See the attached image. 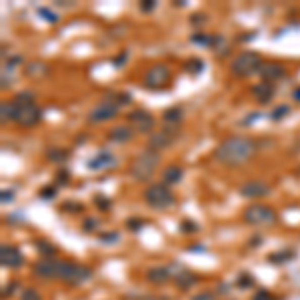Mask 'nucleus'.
<instances>
[{
  "instance_id": "obj_50",
  "label": "nucleus",
  "mask_w": 300,
  "mask_h": 300,
  "mask_svg": "<svg viewBox=\"0 0 300 300\" xmlns=\"http://www.w3.org/2000/svg\"><path fill=\"white\" fill-rule=\"evenodd\" d=\"M214 298V294L212 292H204V294H196L192 300H212Z\"/></svg>"
},
{
  "instance_id": "obj_30",
  "label": "nucleus",
  "mask_w": 300,
  "mask_h": 300,
  "mask_svg": "<svg viewBox=\"0 0 300 300\" xmlns=\"http://www.w3.org/2000/svg\"><path fill=\"white\" fill-rule=\"evenodd\" d=\"M288 112H290V106H288V104H280V106H276V108L272 110V114H270V120L278 122V120H282V118H284Z\"/></svg>"
},
{
  "instance_id": "obj_10",
  "label": "nucleus",
  "mask_w": 300,
  "mask_h": 300,
  "mask_svg": "<svg viewBox=\"0 0 300 300\" xmlns=\"http://www.w3.org/2000/svg\"><path fill=\"white\" fill-rule=\"evenodd\" d=\"M168 80H170V70H168V66H164V64H154V66H150L148 70L144 72L142 84H144V88H148V90H160V88H164V86L168 84Z\"/></svg>"
},
{
  "instance_id": "obj_24",
  "label": "nucleus",
  "mask_w": 300,
  "mask_h": 300,
  "mask_svg": "<svg viewBox=\"0 0 300 300\" xmlns=\"http://www.w3.org/2000/svg\"><path fill=\"white\" fill-rule=\"evenodd\" d=\"M66 158H68V150L60 148V146H50V148L46 150V160H48V162L62 164V162H66Z\"/></svg>"
},
{
  "instance_id": "obj_18",
  "label": "nucleus",
  "mask_w": 300,
  "mask_h": 300,
  "mask_svg": "<svg viewBox=\"0 0 300 300\" xmlns=\"http://www.w3.org/2000/svg\"><path fill=\"white\" fill-rule=\"evenodd\" d=\"M274 92H276V88H274V84L272 82H258V84H254L252 86V96L256 98L258 104H268L272 96H274Z\"/></svg>"
},
{
  "instance_id": "obj_28",
  "label": "nucleus",
  "mask_w": 300,
  "mask_h": 300,
  "mask_svg": "<svg viewBox=\"0 0 300 300\" xmlns=\"http://www.w3.org/2000/svg\"><path fill=\"white\" fill-rule=\"evenodd\" d=\"M36 12H38V16H42L48 24H56V22L60 20V18H58V14H56V12H52L48 6H38V8H36Z\"/></svg>"
},
{
  "instance_id": "obj_46",
  "label": "nucleus",
  "mask_w": 300,
  "mask_h": 300,
  "mask_svg": "<svg viewBox=\"0 0 300 300\" xmlns=\"http://www.w3.org/2000/svg\"><path fill=\"white\" fill-rule=\"evenodd\" d=\"M0 198H2V204H6V202H12V200H14V192H12V190H6V188H4V190H2V196H0Z\"/></svg>"
},
{
  "instance_id": "obj_39",
  "label": "nucleus",
  "mask_w": 300,
  "mask_h": 300,
  "mask_svg": "<svg viewBox=\"0 0 300 300\" xmlns=\"http://www.w3.org/2000/svg\"><path fill=\"white\" fill-rule=\"evenodd\" d=\"M126 226H128V230H132V232H136V230H140L142 226H144V220L142 218H128L126 220Z\"/></svg>"
},
{
  "instance_id": "obj_1",
  "label": "nucleus",
  "mask_w": 300,
  "mask_h": 300,
  "mask_svg": "<svg viewBox=\"0 0 300 300\" xmlns=\"http://www.w3.org/2000/svg\"><path fill=\"white\" fill-rule=\"evenodd\" d=\"M256 150V142L248 136H230L216 146L214 158L224 166H242L254 158Z\"/></svg>"
},
{
  "instance_id": "obj_4",
  "label": "nucleus",
  "mask_w": 300,
  "mask_h": 300,
  "mask_svg": "<svg viewBox=\"0 0 300 300\" xmlns=\"http://www.w3.org/2000/svg\"><path fill=\"white\" fill-rule=\"evenodd\" d=\"M260 68H262V58H260L256 52H252V50L240 52V54L232 60V64H230L232 74L238 76V78H248L252 74L260 72Z\"/></svg>"
},
{
  "instance_id": "obj_38",
  "label": "nucleus",
  "mask_w": 300,
  "mask_h": 300,
  "mask_svg": "<svg viewBox=\"0 0 300 300\" xmlns=\"http://www.w3.org/2000/svg\"><path fill=\"white\" fill-rule=\"evenodd\" d=\"M0 112H2V122H8V120H12V106H10V102H2V106H0Z\"/></svg>"
},
{
  "instance_id": "obj_42",
  "label": "nucleus",
  "mask_w": 300,
  "mask_h": 300,
  "mask_svg": "<svg viewBox=\"0 0 300 300\" xmlns=\"http://www.w3.org/2000/svg\"><path fill=\"white\" fill-rule=\"evenodd\" d=\"M126 58H128V52H126V50H122V54L114 56V58H112V64H114V68H120V66H124Z\"/></svg>"
},
{
  "instance_id": "obj_6",
  "label": "nucleus",
  "mask_w": 300,
  "mask_h": 300,
  "mask_svg": "<svg viewBox=\"0 0 300 300\" xmlns=\"http://www.w3.org/2000/svg\"><path fill=\"white\" fill-rule=\"evenodd\" d=\"M92 278V270L84 264H78V262H68V260H62V266H60V274H58V280L70 284V286H76V284H82L86 280Z\"/></svg>"
},
{
  "instance_id": "obj_19",
  "label": "nucleus",
  "mask_w": 300,
  "mask_h": 300,
  "mask_svg": "<svg viewBox=\"0 0 300 300\" xmlns=\"http://www.w3.org/2000/svg\"><path fill=\"white\" fill-rule=\"evenodd\" d=\"M132 136H134V130L130 126H124V124L122 126H114V128L108 130V140L110 142H116V144H124Z\"/></svg>"
},
{
  "instance_id": "obj_17",
  "label": "nucleus",
  "mask_w": 300,
  "mask_h": 300,
  "mask_svg": "<svg viewBox=\"0 0 300 300\" xmlns=\"http://www.w3.org/2000/svg\"><path fill=\"white\" fill-rule=\"evenodd\" d=\"M260 76H262L264 82L274 84V80H280V78L286 76V68L282 64H278V62H264L262 68H260Z\"/></svg>"
},
{
  "instance_id": "obj_44",
  "label": "nucleus",
  "mask_w": 300,
  "mask_h": 300,
  "mask_svg": "<svg viewBox=\"0 0 300 300\" xmlns=\"http://www.w3.org/2000/svg\"><path fill=\"white\" fill-rule=\"evenodd\" d=\"M14 288H18V282H16V280H12L10 284H6V286H4L2 296H4V298H6V296H12V294H14Z\"/></svg>"
},
{
  "instance_id": "obj_37",
  "label": "nucleus",
  "mask_w": 300,
  "mask_h": 300,
  "mask_svg": "<svg viewBox=\"0 0 300 300\" xmlns=\"http://www.w3.org/2000/svg\"><path fill=\"white\" fill-rule=\"evenodd\" d=\"M56 192H58V186H44L38 194H40V198L42 200H52L56 196Z\"/></svg>"
},
{
  "instance_id": "obj_13",
  "label": "nucleus",
  "mask_w": 300,
  "mask_h": 300,
  "mask_svg": "<svg viewBox=\"0 0 300 300\" xmlns=\"http://www.w3.org/2000/svg\"><path fill=\"white\" fill-rule=\"evenodd\" d=\"M0 264L4 268H10V270L20 268L24 264V254L14 244H2L0 246Z\"/></svg>"
},
{
  "instance_id": "obj_48",
  "label": "nucleus",
  "mask_w": 300,
  "mask_h": 300,
  "mask_svg": "<svg viewBox=\"0 0 300 300\" xmlns=\"http://www.w3.org/2000/svg\"><path fill=\"white\" fill-rule=\"evenodd\" d=\"M18 62H22V58H20V56H12L4 66H6V68H14V64H18Z\"/></svg>"
},
{
  "instance_id": "obj_36",
  "label": "nucleus",
  "mask_w": 300,
  "mask_h": 300,
  "mask_svg": "<svg viewBox=\"0 0 300 300\" xmlns=\"http://www.w3.org/2000/svg\"><path fill=\"white\" fill-rule=\"evenodd\" d=\"M94 204L98 206L102 212H108V210H110V206H112V202H110L108 198H104L102 194H96V196H94Z\"/></svg>"
},
{
  "instance_id": "obj_31",
  "label": "nucleus",
  "mask_w": 300,
  "mask_h": 300,
  "mask_svg": "<svg viewBox=\"0 0 300 300\" xmlns=\"http://www.w3.org/2000/svg\"><path fill=\"white\" fill-rule=\"evenodd\" d=\"M198 230H200V226L194 220H182V222H180V232H182V234H196Z\"/></svg>"
},
{
  "instance_id": "obj_53",
  "label": "nucleus",
  "mask_w": 300,
  "mask_h": 300,
  "mask_svg": "<svg viewBox=\"0 0 300 300\" xmlns=\"http://www.w3.org/2000/svg\"><path fill=\"white\" fill-rule=\"evenodd\" d=\"M292 98L296 100V102H300V86H298V88H294V92H292Z\"/></svg>"
},
{
  "instance_id": "obj_7",
  "label": "nucleus",
  "mask_w": 300,
  "mask_h": 300,
  "mask_svg": "<svg viewBox=\"0 0 300 300\" xmlns=\"http://www.w3.org/2000/svg\"><path fill=\"white\" fill-rule=\"evenodd\" d=\"M242 216L248 224H256V226H270L276 222V212L264 204H250L244 208Z\"/></svg>"
},
{
  "instance_id": "obj_35",
  "label": "nucleus",
  "mask_w": 300,
  "mask_h": 300,
  "mask_svg": "<svg viewBox=\"0 0 300 300\" xmlns=\"http://www.w3.org/2000/svg\"><path fill=\"white\" fill-rule=\"evenodd\" d=\"M118 238H120L118 232H104V234H100V242L102 244H114V242H118Z\"/></svg>"
},
{
  "instance_id": "obj_43",
  "label": "nucleus",
  "mask_w": 300,
  "mask_h": 300,
  "mask_svg": "<svg viewBox=\"0 0 300 300\" xmlns=\"http://www.w3.org/2000/svg\"><path fill=\"white\" fill-rule=\"evenodd\" d=\"M114 98H116V102H118L120 106H126V104H130V102H132V98H130V94H128V92H120V94H116Z\"/></svg>"
},
{
  "instance_id": "obj_2",
  "label": "nucleus",
  "mask_w": 300,
  "mask_h": 300,
  "mask_svg": "<svg viewBox=\"0 0 300 300\" xmlns=\"http://www.w3.org/2000/svg\"><path fill=\"white\" fill-rule=\"evenodd\" d=\"M10 106H12V122H16L18 126L30 128L42 120V110L36 106L32 92H18L10 100Z\"/></svg>"
},
{
  "instance_id": "obj_25",
  "label": "nucleus",
  "mask_w": 300,
  "mask_h": 300,
  "mask_svg": "<svg viewBox=\"0 0 300 300\" xmlns=\"http://www.w3.org/2000/svg\"><path fill=\"white\" fill-rule=\"evenodd\" d=\"M34 246H36V250L40 252V256L42 258H54L56 256V252H58V248L54 246V244H50L48 240H34Z\"/></svg>"
},
{
  "instance_id": "obj_3",
  "label": "nucleus",
  "mask_w": 300,
  "mask_h": 300,
  "mask_svg": "<svg viewBox=\"0 0 300 300\" xmlns=\"http://www.w3.org/2000/svg\"><path fill=\"white\" fill-rule=\"evenodd\" d=\"M158 162H160V154L158 152H152V150H144L142 154H138L130 168H128V174L130 178H134L136 182H148L154 174V170L158 168Z\"/></svg>"
},
{
  "instance_id": "obj_21",
  "label": "nucleus",
  "mask_w": 300,
  "mask_h": 300,
  "mask_svg": "<svg viewBox=\"0 0 300 300\" xmlns=\"http://www.w3.org/2000/svg\"><path fill=\"white\" fill-rule=\"evenodd\" d=\"M182 178H184V168L178 164H172V166L164 168V172H162V184H166V186H174Z\"/></svg>"
},
{
  "instance_id": "obj_32",
  "label": "nucleus",
  "mask_w": 300,
  "mask_h": 300,
  "mask_svg": "<svg viewBox=\"0 0 300 300\" xmlns=\"http://www.w3.org/2000/svg\"><path fill=\"white\" fill-rule=\"evenodd\" d=\"M60 210H64V212H82L84 206L80 202H76V200H66V202L60 204Z\"/></svg>"
},
{
  "instance_id": "obj_41",
  "label": "nucleus",
  "mask_w": 300,
  "mask_h": 300,
  "mask_svg": "<svg viewBox=\"0 0 300 300\" xmlns=\"http://www.w3.org/2000/svg\"><path fill=\"white\" fill-rule=\"evenodd\" d=\"M252 300H278V298H276V296H272V292H270V290L262 288V290H258V292L252 296Z\"/></svg>"
},
{
  "instance_id": "obj_14",
  "label": "nucleus",
  "mask_w": 300,
  "mask_h": 300,
  "mask_svg": "<svg viewBox=\"0 0 300 300\" xmlns=\"http://www.w3.org/2000/svg\"><path fill=\"white\" fill-rule=\"evenodd\" d=\"M170 268V274H172V280H174V284L180 288V290H186V288H190L196 280H198V276L196 274H192L188 268H184V266H180V264H170L168 266Z\"/></svg>"
},
{
  "instance_id": "obj_40",
  "label": "nucleus",
  "mask_w": 300,
  "mask_h": 300,
  "mask_svg": "<svg viewBox=\"0 0 300 300\" xmlns=\"http://www.w3.org/2000/svg\"><path fill=\"white\" fill-rule=\"evenodd\" d=\"M98 228V220L96 218H86L84 222H82V230L84 232H94Z\"/></svg>"
},
{
  "instance_id": "obj_33",
  "label": "nucleus",
  "mask_w": 300,
  "mask_h": 300,
  "mask_svg": "<svg viewBox=\"0 0 300 300\" xmlns=\"http://www.w3.org/2000/svg\"><path fill=\"white\" fill-rule=\"evenodd\" d=\"M236 284H238L240 288H248V286H252V284H254V278H252V274H250V272H242V274L238 276Z\"/></svg>"
},
{
  "instance_id": "obj_27",
  "label": "nucleus",
  "mask_w": 300,
  "mask_h": 300,
  "mask_svg": "<svg viewBox=\"0 0 300 300\" xmlns=\"http://www.w3.org/2000/svg\"><path fill=\"white\" fill-rule=\"evenodd\" d=\"M190 40H192L194 44H200V46H214V44H218V42H220V38H214V36L204 34V32H196V34H192V36H190Z\"/></svg>"
},
{
  "instance_id": "obj_22",
  "label": "nucleus",
  "mask_w": 300,
  "mask_h": 300,
  "mask_svg": "<svg viewBox=\"0 0 300 300\" xmlns=\"http://www.w3.org/2000/svg\"><path fill=\"white\" fill-rule=\"evenodd\" d=\"M162 118H164V122H168L170 126H174V124H178L184 118V108L182 106H170V108H166L162 112Z\"/></svg>"
},
{
  "instance_id": "obj_20",
  "label": "nucleus",
  "mask_w": 300,
  "mask_h": 300,
  "mask_svg": "<svg viewBox=\"0 0 300 300\" xmlns=\"http://www.w3.org/2000/svg\"><path fill=\"white\" fill-rule=\"evenodd\" d=\"M146 280L152 284H166L168 280H172L170 268L168 266H154L146 272Z\"/></svg>"
},
{
  "instance_id": "obj_45",
  "label": "nucleus",
  "mask_w": 300,
  "mask_h": 300,
  "mask_svg": "<svg viewBox=\"0 0 300 300\" xmlns=\"http://www.w3.org/2000/svg\"><path fill=\"white\" fill-rule=\"evenodd\" d=\"M154 8H156V2H154V0H142V2H140V10H142V12H152Z\"/></svg>"
},
{
  "instance_id": "obj_23",
  "label": "nucleus",
  "mask_w": 300,
  "mask_h": 300,
  "mask_svg": "<svg viewBox=\"0 0 300 300\" xmlns=\"http://www.w3.org/2000/svg\"><path fill=\"white\" fill-rule=\"evenodd\" d=\"M292 258H296V252L292 248H286V250L272 252V254L268 256V262H272V264H286V262H290Z\"/></svg>"
},
{
  "instance_id": "obj_52",
  "label": "nucleus",
  "mask_w": 300,
  "mask_h": 300,
  "mask_svg": "<svg viewBox=\"0 0 300 300\" xmlns=\"http://www.w3.org/2000/svg\"><path fill=\"white\" fill-rule=\"evenodd\" d=\"M204 20H206V16H204V14H194L190 22H192V24H202Z\"/></svg>"
},
{
  "instance_id": "obj_26",
  "label": "nucleus",
  "mask_w": 300,
  "mask_h": 300,
  "mask_svg": "<svg viewBox=\"0 0 300 300\" xmlns=\"http://www.w3.org/2000/svg\"><path fill=\"white\" fill-rule=\"evenodd\" d=\"M184 70L190 76H198V74H202V70H204V60H200V58H188L184 62Z\"/></svg>"
},
{
  "instance_id": "obj_11",
  "label": "nucleus",
  "mask_w": 300,
  "mask_h": 300,
  "mask_svg": "<svg viewBox=\"0 0 300 300\" xmlns=\"http://www.w3.org/2000/svg\"><path fill=\"white\" fill-rule=\"evenodd\" d=\"M60 266H62V260H60V258H40V260L32 266V272H34V276L44 278V280H52V278L58 280Z\"/></svg>"
},
{
  "instance_id": "obj_16",
  "label": "nucleus",
  "mask_w": 300,
  "mask_h": 300,
  "mask_svg": "<svg viewBox=\"0 0 300 300\" xmlns=\"http://www.w3.org/2000/svg\"><path fill=\"white\" fill-rule=\"evenodd\" d=\"M112 166H116V158L108 150H100L98 154H94L86 162V168L88 170H106V168H112Z\"/></svg>"
},
{
  "instance_id": "obj_29",
  "label": "nucleus",
  "mask_w": 300,
  "mask_h": 300,
  "mask_svg": "<svg viewBox=\"0 0 300 300\" xmlns=\"http://www.w3.org/2000/svg\"><path fill=\"white\" fill-rule=\"evenodd\" d=\"M26 74L28 76H42V74H46V66L40 62H32L26 66Z\"/></svg>"
},
{
  "instance_id": "obj_5",
  "label": "nucleus",
  "mask_w": 300,
  "mask_h": 300,
  "mask_svg": "<svg viewBox=\"0 0 300 300\" xmlns=\"http://www.w3.org/2000/svg\"><path fill=\"white\" fill-rule=\"evenodd\" d=\"M144 202L154 210H166L176 204V196L166 184H150L144 190Z\"/></svg>"
},
{
  "instance_id": "obj_12",
  "label": "nucleus",
  "mask_w": 300,
  "mask_h": 300,
  "mask_svg": "<svg viewBox=\"0 0 300 300\" xmlns=\"http://www.w3.org/2000/svg\"><path fill=\"white\" fill-rule=\"evenodd\" d=\"M126 118H128V124H130V128L132 130H136V132H140V134H148L152 132V128H154V116L146 112V110H132L130 114H126Z\"/></svg>"
},
{
  "instance_id": "obj_9",
  "label": "nucleus",
  "mask_w": 300,
  "mask_h": 300,
  "mask_svg": "<svg viewBox=\"0 0 300 300\" xmlns=\"http://www.w3.org/2000/svg\"><path fill=\"white\" fill-rule=\"evenodd\" d=\"M176 138H178V128L176 126H164L162 130L152 132V136H150L148 142H146V150L160 152V150L172 146Z\"/></svg>"
},
{
  "instance_id": "obj_47",
  "label": "nucleus",
  "mask_w": 300,
  "mask_h": 300,
  "mask_svg": "<svg viewBox=\"0 0 300 300\" xmlns=\"http://www.w3.org/2000/svg\"><path fill=\"white\" fill-rule=\"evenodd\" d=\"M56 178H58V184H68V172L66 170H60Z\"/></svg>"
},
{
  "instance_id": "obj_8",
  "label": "nucleus",
  "mask_w": 300,
  "mask_h": 300,
  "mask_svg": "<svg viewBox=\"0 0 300 300\" xmlns=\"http://www.w3.org/2000/svg\"><path fill=\"white\" fill-rule=\"evenodd\" d=\"M120 104L116 102V98H112V96H106V98H102L88 112V120L90 122H106V120H112V118H116L118 116V112H120Z\"/></svg>"
},
{
  "instance_id": "obj_15",
  "label": "nucleus",
  "mask_w": 300,
  "mask_h": 300,
  "mask_svg": "<svg viewBox=\"0 0 300 300\" xmlns=\"http://www.w3.org/2000/svg\"><path fill=\"white\" fill-rule=\"evenodd\" d=\"M270 192H272V188L264 180H248L240 186V196H244V198H264Z\"/></svg>"
},
{
  "instance_id": "obj_34",
  "label": "nucleus",
  "mask_w": 300,
  "mask_h": 300,
  "mask_svg": "<svg viewBox=\"0 0 300 300\" xmlns=\"http://www.w3.org/2000/svg\"><path fill=\"white\" fill-rule=\"evenodd\" d=\"M20 300H42V296L38 294V290L36 288H24L22 290V294H20Z\"/></svg>"
},
{
  "instance_id": "obj_51",
  "label": "nucleus",
  "mask_w": 300,
  "mask_h": 300,
  "mask_svg": "<svg viewBox=\"0 0 300 300\" xmlns=\"http://www.w3.org/2000/svg\"><path fill=\"white\" fill-rule=\"evenodd\" d=\"M260 242H262V236H254V238H252V240H250V248H258V246H260Z\"/></svg>"
},
{
  "instance_id": "obj_49",
  "label": "nucleus",
  "mask_w": 300,
  "mask_h": 300,
  "mask_svg": "<svg viewBox=\"0 0 300 300\" xmlns=\"http://www.w3.org/2000/svg\"><path fill=\"white\" fill-rule=\"evenodd\" d=\"M258 118H260V112H254V116L244 118V120H242V124H244V126H248V124H252V122H254V120H258Z\"/></svg>"
}]
</instances>
